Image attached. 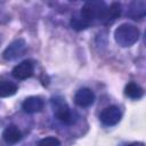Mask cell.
I'll return each mask as SVG.
<instances>
[{"label": "cell", "mask_w": 146, "mask_h": 146, "mask_svg": "<svg viewBox=\"0 0 146 146\" xmlns=\"http://www.w3.org/2000/svg\"><path fill=\"white\" fill-rule=\"evenodd\" d=\"M26 49H27V46H26L25 40L16 39L5 49L2 56L6 60H14V59H17L18 57L23 56L25 54Z\"/></svg>", "instance_id": "277c9868"}, {"label": "cell", "mask_w": 146, "mask_h": 146, "mask_svg": "<svg viewBox=\"0 0 146 146\" xmlns=\"http://www.w3.org/2000/svg\"><path fill=\"white\" fill-rule=\"evenodd\" d=\"M33 72H34L33 63L31 60H23L13 68L11 74L17 80H25V79L32 76Z\"/></svg>", "instance_id": "8992f818"}, {"label": "cell", "mask_w": 146, "mask_h": 146, "mask_svg": "<svg viewBox=\"0 0 146 146\" xmlns=\"http://www.w3.org/2000/svg\"><path fill=\"white\" fill-rule=\"evenodd\" d=\"M124 94L131 99H139L144 95V89L136 82H129L124 88Z\"/></svg>", "instance_id": "4fadbf2b"}, {"label": "cell", "mask_w": 146, "mask_h": 146, "mask_svg": "<svg viewBox=\"0 0 146 146\" xmlns=\"http://www.w3.org/2000/svg\"><path fill=\"white\" fill-rule=\"evenodd\" d=\"M146 14V2L144 0H137L132 1L127 10V16L137 21V19H143Z\"/></svg>", "instance_id": "ba28073f"}, {"label": "cell", "mask_w": 146, "mask_h": 146, "mask_svg": "<svg viewBox=\"0 0 146 146\" xmlns=\"http://www.w3.org/2000/svg\"><path fill=\"white\" fill-rule=\"evenodd\" d=\"M139 35H140L139 29L130 23H123L119 25L114 31L115 42L123 48L133 46L138 41Z\"/></svg>", "instance_id": "6da1fadb"}, {"label": "cell", "mask_w": 146, "mask_h": 146, "mask_svg": "<svg viewBox=\"0 0 146 146\" xmlns=\"http://www.w3.org/2000/svg\"><path fill=\"white\" fill-rule=\"evenodd\" d=\"M95 102V94L89 88H81L74 95V103L80 107H88Z\"/></svg>", "instance_id": "52a82bcc"}, {"label": "cell", "mask_w": 146, "mask_h": 146, "mask_svg": "<svg viewBox=\"0 0 146 146\" xmlns=\"http://www.w3.org/2000/svg\"><path fill=\"white\" fill-rule=\"evenodd\" d=\"M70 25L75 31H82V30H86V29L89 27L90 22L88 19H86L80 13H76V14H74L72 16L71 22H70Z\"/></svg>", "instance_id": "7c38bea8"}, {"label": "cell", "mask_w": 146, "mask_h": 146, "mask_svg": "<svg viewBox=\"0 0 146 146\" xmlns=\"http://www.w3.org/2000/svg\"><path fill=\"white\" fill-rule=\"evenodd\" d=\"M121 10H122L121 9V5L119 2H112L110 5V7L107 6V10H106V14H105L103 23L104 24H108V23L114 22L121 15Z\"/></svg>", "instance_id": "8fae6325"}, {"label": "cell", "mask_w": 146, "mask_h": 146, "mask_svg": "<svg viewBox=\"0 0 146 146\" xmlns=\"http://www.w3.org/2000/svg\"><path fill=\"white\" fill-rule=\"evenodd\" d=\"M121 117H122L121 110L115 105H112V106H108V107L104 108L103 112L99 115L100 122L104 125H107V127H112V125L117 124L120 122Z\"/></svg>", "instance_id": "5b68a950"}, {"label": "cell", "mask_w": 146, "mask_h": 146, "mask_svg": "<svg viewBox=\"0 0 146 146\" xmlns=\"http://www.w3.org/2000/svg\"><path fill=\"white\" fill-rule=\"evenodd\" d=\"M106 10L107 5L104 1H87L82 6L80 14L90 23L92 21H99L103 23Z\"/></svg>", "instance_id": "3957f363"}, {"label": "cell", "mask_w": 146, "mask_h": 146, "mask_svg": "<svg viewBox=\"0 0 146 146\" xmlns=\"http://www.w3.org/2000/svg\"><path fill=\"white\" fill-rule=\"evenodd\" d=\"M38 146H60V141L55 137H46L38 143Z\"/></svg>", "instance_id": "9a60e30c"}, {"label": "cell", "mask_w": 146, "mask_h": 146, "mask_svg": "<svg viewBox=\"0 0 146 146\" xmlns=\"http://www.w3.org/2000/svg\"><path fill=\"white\" fill-rule=\"evenodd\" d=\"M128 146H144V144L143 143H132V144H130Z\"/></svg>", "instance_id": "2e32d148"}, {"label": "cell", "mask_w": 146, "mask_h": 146, "mask_svg": "<svg viewBox=\"0 0 146 146\" xmlns=\"http://www.w3.org/2000/svg\"><path fill=\"white\" fill-rule=\"evenodd\" d=\"M17 92V84L11 81H0V97H10Z\"/></svg>", "instance_id": "5bb4252c"}, {"label": "cell", "mask_w": 146, "mask_h": 146, "mask_svg": "<svg viewBox=\"0 0 146 146\" xmlns=\"http://www.w3.org/2000/svg\"><path fill=\"white\" fill-rule=\"evenodd\" d=\"M43 105H44V103H43L42 98H40L38 96H31V97H27L23 102L22 108L25 113L33 114V113L40 112L43 108Z\"/></svg>", "instance_id": "9c48e42d"}, {"label": "cell", "mask_w": 146, "mask_h": 146, "mask_svg": "<svg viewBox=\"0 0 146 146\" xmlns=\"http://www.w3.org/2000/svg\"><path fill=\"white\" fill-rule=\"evenodd\" d=\"M51 107L54 111V115L56 116V119L58 121H60L63 124H66V125L74 124V122H75L74 113H72L68 105L65 103V100L62 97H59V96L52 97L51 98Z\"/></svg>", "instance_id": "7a4b0ae2"}, {"label": "cell", "mask_w": 146, "mask_h": 146, "mask_svg": "<svg viewBox=\"0 0 146 146\" xmlns=\"http://www.w3.org/2000/svg\"><path fill=\"white\" fill-rule=\"evenodd\" d=\"M2 138L7 144H16L22 139V132L19 131L18 127L10 124L3 130Z\"/></svg>", "instance_id": "30bf717a"}]
</instances>
